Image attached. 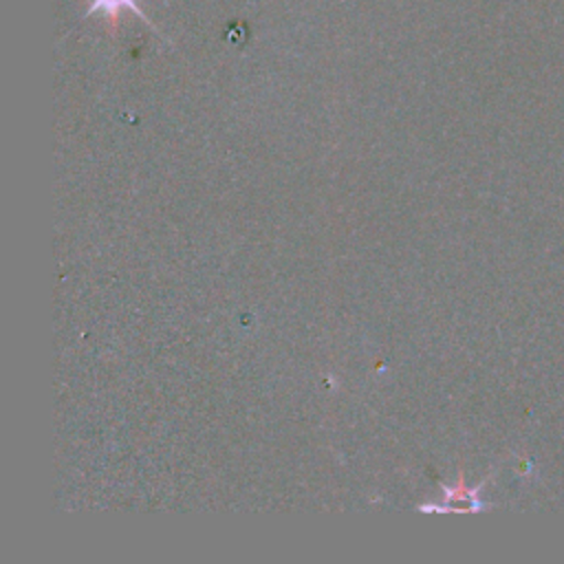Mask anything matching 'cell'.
I'll return each instance as SVG.
<instances>
[{"mask_svg": "<svg viewBox=\"0 0 564 564\" xmlns=\"http://www.w3.org/2000/svg\"><path fill=\"white\" fill-rule=\"evenodd\" d=\"M126 9H130V11H132L137 18H141L148 26H152V22H150V20L145 18V13L139 9L137 0H90V4H88L86 11H84V18L95 15V13H101V15L106 18V22H108V31H110V33H117L121 13H123ZM152 29H154V26H152Z\"/></svg>", "mask_w": 564, "mask_h": 564, "instance_id": "obj_1", "label": "cell"}]
</instances>
